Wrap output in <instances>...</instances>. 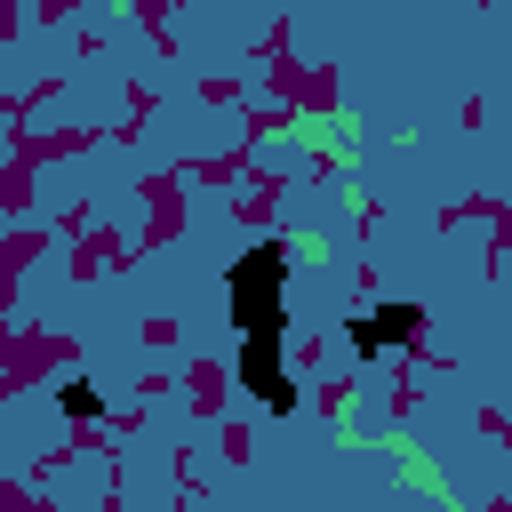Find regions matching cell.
<instances>
[{
    "mask_svg": "<svg viewBox=\"0 0 512 512\" xmlns=\"http://www.w3.org/2000/svg\"><path fill=\"white\" fill-rule=\"evenodd\" d=\"M224 320L240 336V392L264 416H296V376H288V256L280 240H256L224 264Z\"/></svg>",
    "mask_w": 512,
    "mask_h": 512,
    "instance_id": "6da1fadb",
    "label": "cell"
},
{
    "mask_svg": "<svg viewBox=\"0 0 512 512\" xmlns=\"http://www.w3.org/2000/svg\"><path fill=\"white\" fill-rule=\"evenodd\" d=\"M416 336H424V304H408V296H384V304H368L360 320H344V344H352V360H360V368H376V360L408 352Z\"/></svg>",
    "mask_w": 512,
    "mask_h": 512,
    "instance_id": "7a4b0ae2",
    "label": "cell"
},
{
    "mask_svg": "<svg viewBox=\"0 0 512 512\" xmlns=\"http://www.w3.org/2000/svg\"><path fill=\"white\" fill-rule=\"evenodd\" d=\"M56 416L96 424V416H104V392H96V384H80V376H72V384H56Z\"/></svg>",
    "mask_w": 512,
    "mask_h": 512,
    "instance_id": "3957f363",
    "label": "cell"
}]
</instances>
